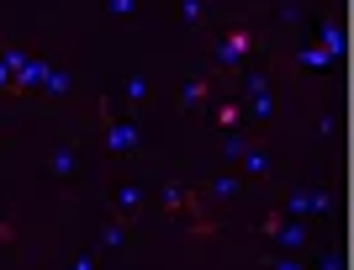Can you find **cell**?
Returning <instances> with one entry per match:
<instances>
[{
	"label": "cell",
	"mask_w": 354,
	"mask_h": 270,
	"mask_svg": "<svg viewBox=\"0 0 354 270\" xmlns=\"http://www.w3.org/2000/svg\"><path fill=\"white\" fill-rule=\"evenodd\" d=\"M243 48H249V32L238 27V32H227V53H222V59H238V53H243Z\"/></svg>",
	"instance_id": "1"
},
{
	"label": "cell",
	"mask_w": 354,
	"mask_h": 270,
	"mask_svg": "<svg viewBox=\"0 0 354 270\" xmlns=\"http://www.w3.org/2000/svg\"><path fill=\"white\" fill-rule=\"evenodd\" d=\"M133 143V127H111V149H127Z\"/></svg>",
	"instance_id": "2"
}]
</instances>
